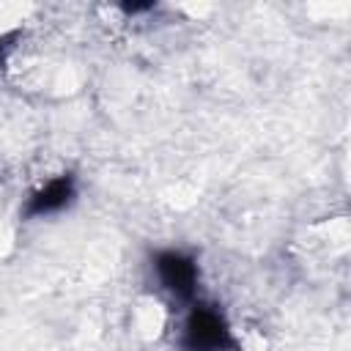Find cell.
<instances>
[{
    "mask_svg": "<svg viewBox=\"0 0 351 351\" xmlns=\"http://www.w3.org/2000/svg\"><path fill=\"white\" fill-rule=\"evenodd\" d=\"M151 8H154V3H126L123 5L126 14H143V11H151Z\"/></svg>",
    "mask_w": 351,
    "mask_h": 351,
    "instance_id": "obj_5",
    "label": "cell"
},
{
    "mask_svg": "<svg viewBox=\"0 0 351 351\" xmlns=\"http://www.w3.org/2000/svg\"><path fill=\"white\" fill-rule=\"evenodd\" d=\"M14 41H16V33H5V36H0V66H3L5 55L14 49Z\"/></svg>",
    "mask_w": 351,
    "mask_h": 351,
    "instance_id": "obj_4",
    "label": "cell"
},
{
    "mask_svg": "<svg viewBox=\"0 0 351 351\" xmlns=\"http://www.w3.org/2000/svg\"><path fill=\"white\" fill-rule=\"evenodd\" d=\"M77 195L74 176H58L47 181L41 189H36L25 203V217H49L63 211Z\"/></svg>",
    "mask_w": 351,
    "mask_h": 351,
    "instance_id": "obj_3",
    "label": "cell"
},
{
    "mask_svg": "<svg viewBox=\"0 0 351 351\" xmlns=\"http://www.w3.org/2000/svg\"><path fill=\"white\" fill-rule=\"evenodd\" d=\"M184 351H233L236 340L225 315L214 304H195L184 321Z\"/></svg>",
    "mask_w": 351,
    "mask_h": 351,
    "instance_id": "obj_1",
    "label": "cell"
},
{
    "mask_svg": "<svg viewBox=\"0 0 351 351\" xmlns=\"http://www.w3.org/2000/svg\"><path fill=\"white\" fill-rule=\"evenodd\" d=\"M154 269L162 288L181 302L195 299L197 293V263L178 250H162L154 255Z\"/></svg>",
    "mask_w": 351,
    "mask_h": 351,
    "instance_id": "obj_2",
    "label": "cell"
}]
</instances>
